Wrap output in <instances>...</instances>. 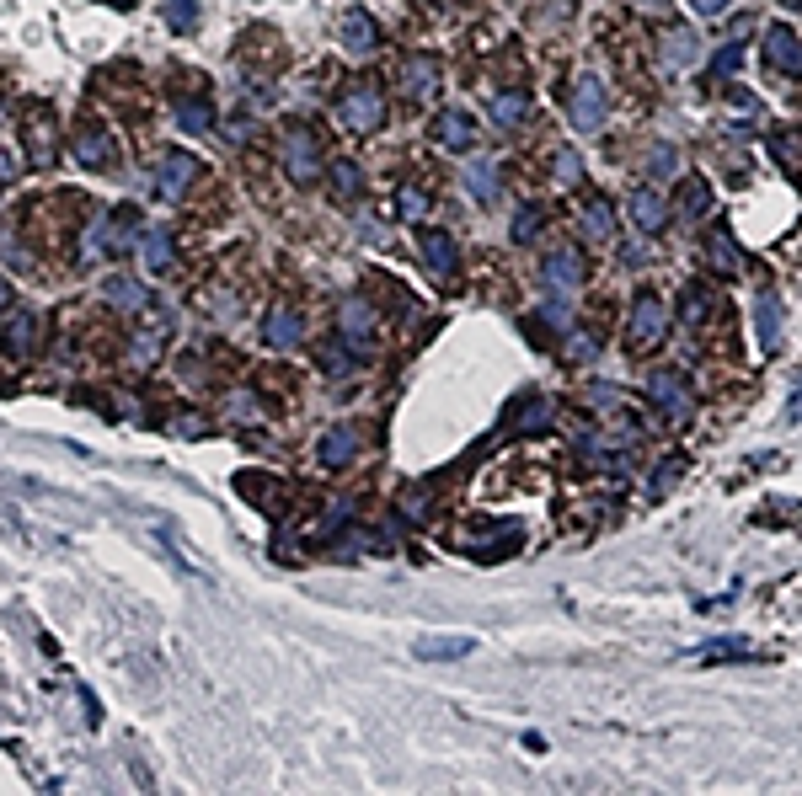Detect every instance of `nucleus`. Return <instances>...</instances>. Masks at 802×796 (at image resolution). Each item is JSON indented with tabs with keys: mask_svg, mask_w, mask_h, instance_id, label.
I'll use <instances>...</instances> for the list:
<instances>
[{
	"mask_svg": "<svg viewBox=\"0 0 802 796\" xmlns=\"http://www.w3.org/2000/svg\"><path fill=\"white\" fill-rule=\"evenodd\" d=\"M524 113H530L524 97H492V123H498V129H519Z\"/></svg>",
	"mask_w": 802,
	"mask_h": 796,
	"instance_id": "28",
	"label": "nucleus"
},
{
	"mask_svg": "<svg viewBox=\"0 0 802 796\" xmlns=\"http://www.w3.org/2000/svg\"><path fill=\"white\" fill-rule=\"evenodd\" d=\"M38 316H33V310H11V316H6V326H0V353H6V358H17V364H22V358H33V348H38Z\"/></svg>",
	"mask_w": 802,
	"mask_h": 796,
	"instance_id": "6",
	"label": "nucleus"
},
{
	"mask_svg": "<svg viewBox=\"0 0 802 796\" xmlns=\"http://www.w3.org/2000/svg\"><path fill=\"white\" fill-rule=\"evenodd\" d=\"M567 113H573V129H578V134H599V129H605V118H610L605 86H599L594 75H583V81L573 86V107H567Z\"/></svg>",
	"mask_w": 802,
	"mask_h": 796,
	"instance_id": "2",
	"label": "nucleus"
},
{
	"mask_svg": "<svg viewBox=\"0 0 802 796\" xmlns=\"http://www.w3.org/2000/svg\"><path fill=\"white\" fill-rule=\"evenodd\" d=\"M401 519H428V497L412 487V492H401Z\"/></svg>",
	"mask_w": 802,
	"mask_h": 796,
	"instance_id": "35",
	"label": "nucleus"
},
{
	"mask_svg": "<svg viewBox=\"0 0 802 796\" xmlns=\"http://www.w3.org/2000/svg\"><path fill=\"white\" fill-rule=\"evenodd\" d=\"M423 257H428V268H434V273H455L460 268V252H455V241L444 236V230H428V236H423Z\"/></svg>",
	"mask_w": 802,
	"mask_h": 796,
	"instance_id": "20",
	"label": "nucleus"
},
{
	"mask_svg": "<svg viewBox=\"0 0 802 796\" xmlns=\"http://www.w3.org/2000/svg\"><path fill=\"white\" fill-rule=\"evenodd\" d=\"M535 230H541V209H519V220H514V241H530Z\"/></svg>",
	"mask_w": 802,
	"mask_h": 796,
	"instance_id": "36",
	"label": "nucleus"
},
{
	"mask_svg": "<svg viewBox=\"0 0 802 796\" xmlns=\"http://www.w3.org/2000/svg\"><path fill=\"white\" fill-rule=\"evenodd\" d=\"M466 652H471V642H466V636H444V642L434 636V642H418V658H423V663H439V658H466Z\"/></svg>",
	"mask_w": 802,
	"mask_h": 796,
	"instance_id": "27",
	"label": "nucleus"
},
{
	"mask_svg": "<svg viewBox=\"0 0 802 796\" xmlns=\"http://www.w3.org/2000/svg\"><path fill=\"white\" fill-rule=\"evenodd\" d=\"M27 150H38V161H54V118H49V107H38V113L27 118Z\"/></svg>",
	"mask_w": 802,
	"mask_h": 796,
	"instance_id": "23",
	"label": "nucleus"
},
{
	"mask_svg": "<svg viewBox=\"0 0 802 796\" xmlns=\"http://www.w3.org/2000/svg\"><path fill=\"white\" fill-rule=\"evenodd\" d=\"M583 230H589L594 241H615V209H610V198L589 193V204H583Z\"/></svg>",
	"mask_w": 802,
	"mask_h": 796,
	"instance_id": "18",
	"label": "nucleus"
},
{
	"mask_svg": "<svg viewBox=\"0 0 802 796\" xmlns=\"http://www.w3.org/2000/svg\"><path fill=\"white\" fill-rule=\"evenodd\" d=\"M680 204H685V214H706V204H712V187H706L701 177H690V182L680 187Z\"/></svg>",
	"mask_w": 802,
	"mask_h": 796,
	"instance_id": "30",
	"label": "nucleus"
},
{
	"mask_svg": "<svg viewBox=\"0 0 802 796\" xmlns=\"http://www.w3.org/2000/svg\"><path fill=\"white\" fill-rule=\"evenodd\" d=\"M439 91V70H434V59H412L407 65V97H434Z\"/></svg>",
	"mask_w": 802,
	"mask_h": 796,
	"instance_id": "24",
	"label": "nucleus"
},
{
	"mask_svg": "<svg viewBox=\"0 0 802 796\" xmlns=\"http://www.w3.org/2000/svg\"><path fill=\"white\" fill-rule=\"evenodd\" d=\"M786 6H797V0H786Z\"/></svg>",
	"mask_w": 802,
	"mask_h": 796,
	"instance_id": "48",
	"label": "nucleus"
},
{
	"mask_svg": "<svg viewBox=\"0 0 802 796\" xmlns=\"http://www.w3.org/2000/svg\"><path fill=\"white\" fill-rule=\"evenodd\" d=\"M284 166H289V177H295V182H316V177H321L316 139L305 134V129H289V139H284Z\"/></svg>",
	"mask_w": 802,
	"mask_h": 796,
	"instance_id": "8",
	"label": "nucleus"
},
{
	"mask_svg": "<svg viewBox=\"0 0 802 796\" xmlns=\"http://www.w3.org/2000/svg\"><path fill=\"white\" fill-rule=\"evenodd\" d=\"M225 134H230V139H246V134H252V118H230Z\"/></svg>",
	"mask_w": 802,
	"mask_h": 796,
	"instance_id": "43",
	"label": "nucleus"
},
{
	"mask_svg": "<svg viewBox=\"0 0 802 796\" xmlns=\"http://www.w3.org/2000/svg\"><path fill=\"white\" fill-rule=\"evenodd\" d=\"M706 252H712V262H722V268H738V252L728 246V236H712V246H706Z\"/></svg>",
	"mask_w": 802,
	"mask_h": 796,
	"instance_id": "38",
	"label": "nucleus"
},
{
	"mask_svg": "<svg viewBox=\"0 0 802 796\" xmlns=\"http://www.w3.org/2000/svg\"><path fill=\"white\" fill-rule=\"evenodd\" d=\"M760 54H765L776 70H792V65H797V33H792V27H770L765 43H760Z\"/></svg>",
	"mask_w": 802,
	"mask_h": 796,
	"instance_id": "16",
	"label": "nucleus"
},
{
	"mask_svg": "<svg viewBox=\"0 0 802 796\" xmlns=\"http://www.w3.org/2000/svg\"><path fill=\"white\" fill-rule=\"evenodd\" d=\"M321 364H327V374H348V342H343V348H327V353H321Z\"/></svg>",
	"mask_w": 802,
	"mask_h": 796,
	"instance_id": "40",
	"label": "nucleus"
},
{
	"mask_svg": "<svg viewBox=\"0 0 802 796\" xmlns=\"http://www.w3.org/2000/svg\"><path fill=\"white\" fill-rule=\"evenodd\" d=\"M631 214H637L642 230H663V220H669V204H663L653 187H642V193H631Z\"/></svg>",
	"mask_w": 802,
	"mask_h": 796,
	"instance_id": "21",
	"label": "nucleus"
},
{
	"mask_svg": "<svg viewBox=\"0 0 802 796\" xmlns=\"http://www.w3.org/2000/svg\"><path fill=\"white\" fill-rule=\"evenodd\" d=\"M401 220H423V214H428V198L418 193V187H401Z\"/></svg>",
	"mask_w": 802,
	"mask_h": 796,
	"instance_id": "32",
	"label": "nucleus"
},
{
	"mask_svg": "<svg viewBox=\"0 0 802 796\" xmlns=\"http://www.w3.org/2000/svg\"><path fill=\"white\" fill-rule=\"evenodd\" d=\"M343 49L348 54H369V49H375V22H369L364 11H348V17H343Z\"/></svg>",
	"mask_w": 802,
	"mask_h": 796,
	"instance_id": "22",
	"label": "nucleus"
},
{
	"mask_svg": "<svg viewBox=\"0 0 802 796\" xmlns=\"http://www.w3.org/2000/svg\"><path fill=\"white\" fill-rule=\"evenodd\" d=\"M193 177H198V161L188 150H161L156 155V193L161 198H182Z\"/></svg>",
	"mask_w": 802,
	"mask_h": 796,
	"instance_id": "5",
	"label": "nucleus"
},
{
	"mask_svg": "<svg viewBox=\"0 0 802 796\" xmlns=\"http://www.w3.org/2000/svg\"><path fill=\"white\" fill-rule=\"evenodd\" d=\"M337 113H343V123H348L353 134H375L380 123H385V97H380L375 86H353Z\"/></svg>",
	"mask_w": 802,
	"mask_h": 796,
	"instance_id": "3",
	"label": "nucleus"
},
{
	"mask_svg": "<svg viewBox=\"0 0 802 796\" xmlns=\"http://www.w3.org/2000/svg\"><path fill=\"white\" fill-rule=\"evenodd\" d=\"M786 417H792V423H802V390L792 396V412H786Z\"/></svg>",
	"mask_w": 802,
	"mask_h": 796,
	"instance_id": "45",
	"label": "nucleus"
},
{
	"mask_svg": "<svg viewBox=\"0 0 802 796\" xmlns=\"http://www.w3.org/2000/svg\"><path fill=\"white\" fill-rule=\"evenodd\" d=\"M754 337H760L765 353L781 348V294L776 289H760V300H754Z\"/></svg>",
	"mask_w": 802,
	"mask_h": 796,
	"instance_id": "9",
	"label": "nucleus"
},
{
	"mask_svg": "<svg viewBox=\"0 0 802 796\" xmlns=\"http://www.w3.org/2000/svg\"><path fill=\"white\" fill-rule=\"evenodd\" d=\"M557 177H562V182L578 177V155H573V150H557Z\"/></svg>",
	"mask_w": 802,
	"mask_h": 796,
	"instance_id": "42",
	"label": "nucleus"
},
{
	"mask_svg": "<svg viewBox=\"0 0 802 796\" xmlns=\"http://www.w3.org/2000/svg\"><path fill=\"white\" fill-rule=\"evenodd\" d=\"M663 54H669V65H690V59H696V38L685 33H669V43H663Z\"/></svg>",
	"mask_w": 802,
	"mask_h": 796,
	"instance_id": "31",
	"label": "nucleus"
},
{
	"mask_svg": "<svg viewBox=\"0 0 802 796\" xmlns=\"http://www.w3.org/2000/svg\"><path fill=\"white\" fill-rule=\"evenodd\" d=\"M6 305H11V284L0 278V310H6Z\"/></svg>",
	"mask_w": 802,
	"mask_h": 796,
	"instance_id": "46",
	"label": "nucleus"
},
{
	"mask_svg": "<svg viewBox=\"0 0 802 796\" xmlns=\"http://www.w3.org/2000/svg\"><path fill=\"white\" fill-rule=\"evenodd\" d=\"M647 166H653V177H674V150L653 145V161H647Z\"/></svg>",
	"mask_w": 802,
	"mask_h": 796,
	"instance_id": "39",
	"label": "nucleus"
},
{
	"mask_svg": "<svg viewBox=\"0 0 802 796\" xmlns=\"http://www.w3.org/2000/svg\"><path fill=\"white\" fill-rule=\"evenodd\" d=\"M674 476H680V460H669V465H663V471L653 476V497H663V492H669V481Z\"/></svg>",
	"mask_w": 802,
	"mask_h": 796,
	"instance_id": "41",
	"label": "nucleus"
},
{
	"mask_svg": "<svg viewBox=\"0 0 802 796\" xmlns=\"http://www.w3.org/2000/svg\"><path fill=\"white\" fill-rule=\"evenodd\" d=\"M460 177H466V187H471L476 198H482V204H492V198H498V166H492V155H471Z\"/></svg>",
	"mask_w": 802,
	"mask_h": 796,
	"instance_id": "15",
	"label": "nucleus"
},
{
	"mask_svg": "<svg viewBox=\"0 0 802 796\" xmlns=\"http://www.w3.org/2000/svg\"><path fill=\"white\" fill-rule=\"evenodd\" d=\"M337 337H343L353 353H369V348H375V305L359 300V294H348L343 310H337Z\"/></svg>",
	"mask_w": 802,
	"mask_h": 796,
	"instance_id": "1",
	"label": "nucleus"
},
{
	"mask_svg": "<svg viewBox=\"0 0 802 796\" xmlns=\"http://www.w3.org/2000/svg\"><path fill=\"white\" fill-rule=\"evenodd\" d=\"M321 465H332V471H343V465H353V455H359V433L353 428H332L327 439H321Z\"/></svg>",
	"mask_w": 802,
	"mask_h": 796,
	"instance_id": "13",
	"label": "nucleus"
},
{
	"mask_svg": "<svg viewBox=\"0 0 802 796\" xmlns=\"http://www.w3.org/2000/svg\"><path fill=\"white\" fill-rule=\"evenodd\" d=\"M113 6H134V0H113Z\"/></svg>",
	"mask_w": 802,
	"mask_h": 796,
	"instance_id": "47",
	"label": "nucleus"
},
{
	"mask_svg": "<svg viewBox=\"0 0 802 796\" xmlns=\"http://www.w3.org/2000/svg\"><path fill=\"white\" fill-rule=\"evenodd\" d=\"M161 11H166V27H172V33H188L198 22V0H161Z\"/></svg>",
	"mask_w": 802,
	"mask_h": 796,
	"instance_id": "29",
	"label": "nucleus"
},
{
	"mask_svg": "<svg viewBox=\"0 0 802 796\" xmlns=\"http://www.w3.org/2000/svg\"><path fill=\"white\" fill-rule=\"evenodd\" d=\"M541 428H551V401L546 396H524L514 407V417H508V433H541Z\"/></svg>",
	"mask_w": 802,
	"mask_h": 796,
	"instance_id": "14",
	"label": "nucleus"
},
{
	"mask_svg": "<svg viewBox=\"0 0 802 796\" xmlns=\"http://www.w3.org/2000/svg\"><path fill=\"white\" fill-rule=\"evenodd\" d=\"M300 337H305V321H300V310H289V305H273V310H268V321H262V342H268V348H295Z\"/></svg>",
	"mask_w": 802,
	"mask_h": 796,
	"instance_id": "11",
	"label": "nucleus"
},
{
	"mask_svg": "<svg viewBox=\"0 0 802 796\" xmlns=\"http://www.w3.org/2000/svg\"><path fill=\"white\" fill-rule=\"evenodd\" d=\"M332 182L353 198V193H359V166H353V161H337V166H332Z\"/></svg>",
	"mask_w": 802,
	"mask_h": 796,
	"instance_id": "34",
	"label": "nucleus"
},
{
	"mask_svg": "<svg viewBox=\"0 0 802 796\" xmlns=\"http://www.w3.org/2000/svg\"><path fill=\"white\" fill-rule=\"evenodd\" d=\"M663 332V300L658 294H637L631 305V342H658Z\"/></svg>",
	"mask_w": 802,
	"mask_h": 796,
	"instance_id": "12",
	"label": "nucleus"
},
{
	"mask_svg": "<svg viewBox=\"0 0 802 796\" xmlns=\"http://www.w3.org/2000/svg\"><path fill=\"white\" fill-rule=\"evenodd\" d=\"M647 390H653V401H658V407L674 417V423H685V417H690V390L680 385V374L658 369L653 380H647Z\"/></svg>",
	"mask_w": 802,
	"mask_h": 796,
	"instance_id": "10",
	"label": "nucleus"
},
{
	"mask_svg": "<svg viewBox=\"0 0 802 796\" xmlns=\"http://www.w3.org/2000/svg\"><path fill=\"white\" fill-rule=\"evenodd\" d=\"M471 118L466 113H439V145H450V150H466L471 145Z\"/></svg>",
	"mask_w": 802,
	"mask_h": 796,
	"instance_id": "25",
	"label": "nucleus"
},
{
	"mask_svg": "<svg viewBox=\"0 0 802 796\" xmlns=\"http://www.w3.org/2000/svg\"><path fill=\"white\" fill-rule=\"evenodd\" d=\"M738 65H744V43H728V49H717V59H712L717 75H733Z\"/></svg>",
	"mask_w": 802,
	"mask_h": 796,
	"instance_id": "33",
	"label": "nucleus"
},
{
	"mask_svg": "<svg viewBox=\"0 0 802 796\" xmlns=\"http://www.w3.org/2000/svg\"><path fill=\"white\" fill-rule=\"evenodd\" d=\"M690 6H696V11H706V17H712V11H728L733 0H690Z\"/></svg>",
	"mask_w": 802,
	"mask_h": 796,
	"instance_id": "44",
	"label": "nucleus"
},
{
	"mask_svg": "<svg viewBox=\"0 0 802 796\" xmlns=\"http://www.w3.org/2000/svg\"><path fill=\"white\" fill-rule=\"evenodd\" d=\"M541 284L557 294V300H567V294H578V284H583V257L567 246V252H551L546 257V268H541Z\"/></svg>",
	"mask_w": 802,
	"mask_h": 796,
	"instance_id": "7",
	"label": "nucleus"
},
{
	"mask_svg": "<svg viewBox=\"0 0 802 796\" xmlns=\"http://www.w3.org/2000/svg\"><path fill=\"white\" fill-rule=\"evenodd\" d=\"M140 252H145V268H150V273H166V268L177 262L172 236H166V230H140Z\"/></svg>",
	"mask_w": 802,
	"mask_h": 796,
	"instance_id": "19",
	"label": "nucleus"
},
{
	"mask_svg": "<svg viewBox=\"0 0 802 796\" xmlns=\"http://www.w3.org/2000/svg\"><path fill=\"white\" fill-rule=\"evenodd\" d=\"M102 294H107V300H113L118 310H129V316H134V310H145V305H150L145 284H134V278H123V273H113V278H107V284H102Z\"/></svg>",
	"mask_w": 802,
	"mask_h": 796,
	"instance_id": "17",
	"label": "nucleus"
},
{
	"mask_svg": "<svg viewBox=\"0 0 802 796\" xmlns=\"http://www.w3.org/2000/svg\"><path fill=\"white\" fill-rule=\"evenodd\" d=\"M701 658H749V647L744 642H712V647H701Z\"/></svg>",
	"mask_w": 802,
	"mask_h": 796,
	"instance_id": "37",
	"label": "nucleus"
},
{
	"mask_svg": "<svg viewBox=\"0 0 802 796\" xmlns=\"http://www.w3.org/2000/svg\"><path fill=\"white\" fill-rule=\"evenodd\" d=\"M177 123H182L188 134H204L209 123H214V107L198 102V97H182V102H177Z\"/></svg>",
	"mask_w": 802,
	"mask_h": 796,
	"instance_id": "26",
	"label": "nucleus"
},
{
	"mask_svg": "<svg viewBox=\"0 0 802 796\" xmlns=\"http://www.w3.org/2000/svg\"><path fill=\"white\" fill-rule=\"evenodd\" d=\"M70 150H75V161H81V166L107 171V166H113V155H118V139L107 134L102 123H81V129H75V139H70Z\"/></svg>",
	"mask_w": 802,
	"mask_h": 796,
	"instance_id": "4",
	"label": "nucleus"
}]
</instances>
